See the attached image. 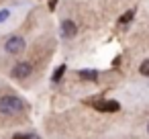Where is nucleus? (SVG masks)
Segmentation results:
<instances>
[{"instance_id": "nucleus-5", "label": "nucleus", "mask_w": 149, "mask_h": 139, "mask_svg": "<svg viewBox=\"0 0 149 139\" xmlns=\"http://www.w3.org/2000/svg\"><path fill=\"white\" fill-rule=\"evenodd\" d=\"M61 33H63V37H74L78 33V29H76V25L72 21H63L61 23Z\"/></svg>"}, {"instance_id": "nucleus-7", "label": "nucleus", "mask_w": 149, "mask_h": 139, "mask_svg": "<svg viewBox=\"0 0 149 139\" xmlns=\"http://www.w3.org/2000/svg\"><path fill=\"white\" fill-rule=\"evenodd\" d=\"M63 72H65V66H59V68L55 70V74H53V82H59V78L63 76Z\"/></svg>"}, {"instance_id": "nucleus-11", "label": "nucleus", "mask_w": 149, "mask_h": 139, "mask_svg": "<svg viewBox=\"0 0 149 139\" xmlns=\"http://www.w3.org/2000/svg\"><path fill=\"white\" fill-rule=\"evenodd\" d=\"M13 139H29V135H21V133H19V135H15Z\"/></svg>"}, {"instance_id": "nucleus-9", "label": "nucleus", "mask_w": 149, "mask_h": 139, "mask_svg": "<svg viewBox=\"0 0 149 139\" xmlns=\"http://www.w3.org/2000/svg\"><path fill=\"white\" fill-rule=\"evenodd\" d=\"M133 19V10H129V13H125L123 17H120V23H129Z\"/></svg>"}, {"instance_id": "nucleus-2", "label": "nucleus", "mask_w": 149, "mask_h": 139, "mask_svg": "<svg viewBox=\"0 0 149 139\" xmlns=\"http://www.w3.org/2000/svg\"><path fill=\"white\" fill-rule=\"evenodd\" d=\"M25 49V39L23 37H10L6 41V51L8 53H21Z\"/></svg>"}, {"instance_id": "nucleus-6", "label": "nucleus", "mask_w": 149, "mask_h": 139, "mask_svg": "<svg viewBox=\"0 0 149 139\" xmlns=\"http://www.w3.org/2000/svg\"><path fill=\"white\" fill-rule=\"evenodd\" d=\"M78 74H80V78H84V80H96V78H98V72H94V70H80Z\"/></svg>"}, {"instance_id": "nucleus-13", "label": "nucleus", "mask_w": 149, "mask_h": 139, "mask_svg": "<svg viewBox=\"0 0 149 139\" xmlns=\"http://www.w3.org/2000/svg\"><path fill=\"white\" fill-rule=\"evenodd\" d=\"M147 131H149V127H147Z\"/></svg>"}, {"instance_id": "nucleus-10", "label": "nucleus", "mask_w": 149, "mask_h": 139, "mask_svg": "<svg viewBox=\"0 0 149 139\" xmlns=\"http://www.w3.org/2000/svg\"><path fill=\"white\" fill-rule=\"evenodd\" d=\"M8 17V10H0V21H4Z\"/></svg>"}, {"instance_id": "nucleus-4", "label": "nucleus", "mask_w": 149, "mask_h": 139, "mask_svg": "<svg viewBox=\"0 0 149 139\" xmlns=\"http://www.w3.org/2000/svg\"><path fill=\"white\" fill-rule=\"evenodd\" d=\"M31 72H33V66L27 64V61H23V64H19V66L13 70V76H15V78H27Z\"/></svg>"}, {"instance_id": "nucleus-1", "label": "nucleus", "mask_w": 149, "mask_h": 139, "mask_svg": "<svg viewBox=\"0 0 149 139\" xmlns=\"http://www.w3.org/2000/svg\"><path fill=\"white\" fill-rule=\"evenodd\" d=\"M23 108H25V104L17 96H4V98H0V112H4V115H17Z\"/></svg>"}, {"instance_id": "nucleus-3", "label": "nucleus", "mask_w": 149, "mask_h": 139, "mask_svg": "<svg viewBox=\"0 0 149 139\" xmlns=\"http://www.w3.org/2000/svg\"><path fill=\"white\" fill-rule=\"evenodd\" d=\"M98 110H104V112H116L118 108H120V104L116 102V100H100V102H96L94 104Z\"/></svg>"}, {"instance_id": "nucleus-12", "label": "nucleus", "mask_w": 149, "mask_h": 139, "mask_svg": "<svg viewBox=\"0 0 149 139\" xmlns=\"http://www.w3.org/2000/svg\"><path fill=\"white\" fill-rule=\"evenodd\" d=\"M55 4H57V0H51V4H49V8L53 10V8H55Z\"/></svg>"}, {"instance_id": "nucleus-8", "label": "nucleus", "mask_w": 149, "mask_h": 139, "mask_svg": "<svg viewBox=\"0 0 149 139\" xmlns=\"http://www.w3.org/2000/svg\"><path fill=\"white\" fill-rule=\"evenodd\" d=\"M139 70H141V74H143V76H149V59H147V61H143Z\"/></svg>"}]
</instances>
